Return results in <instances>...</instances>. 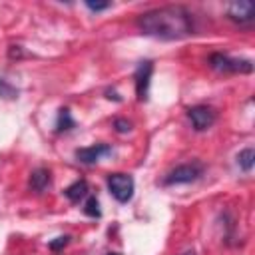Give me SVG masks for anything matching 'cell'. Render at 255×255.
<instances>
[{"label": "cell", "mask_w": 255, "mask_h": 255, "mask_svg": "<svg viewBox=\"0 0 255 255\" xmlns=\"http://www.w3.org/2000/svg\"><path fill=\"white\" fill-rule=\"evenodd\" d=\"M187 118H189L193 129L203 131V129H207V128H211V126L215 124L217 114H215V110L209 108V106H193V108L187 110Z\"/></svg>", "instance_id": "obj_5"}, {"label": "cell", "mask_w": 255, "mask_h": 255, "mask_svg": "<svg viewBox=\"0 0 255 255\" xmlns=\"http://www.w3.org/2000/svg\"><path fill=\"white\" fill-rule=\"evenodd\" d=\"M227 16H229L233 22H239V24L251 22L253 16H255V6H253V2H249V0L233 2V4H229V8H227Z\"/></svg>", "instance_id": "obj_7"}, {"label": "cell", "mask_w": 255, "mask_h": 255, "mask_svg": "<svg viewBox=\"0 0 255 255\" xmlns=\"http://www.w3.org/2000/svg\"><path fill=\"white\" fill-rule=\"evenodd\" d=\"M68 241H70L68 235H64V237H56L54 241H50V249H52V251H58V249H62L64 245H68Z\"/></svg>", "instance_id": "obj_15"}, {"label": "cell", "mask_w": 255, "mask_h": 255, "mask_svg": "<svg viewBox=\"0 0 255 255\" xmlns=\"http://www.w3.org/2000/svg\"><path fill=\"white\" fill-rule=\"evenodd\" d=\"M114 126H116V129H118V131H122V133L131 129V124H129V122H126V120H116V122H114Z\"/></svg>", "instance_id": "obj_17"}, {"label": "cell", "mask_w": 255, "mask_h": 255, "mask_svg": "<svg viewBox=\"0 0 255 255\" xmlns=\"http://www.w3.org/2000/svg\"><path fill=\"white\" fill-rule=\"evenodd\" d=\"M106 153H112V147L108 145V143H94V145H88V147H80V149H76V157H78V161H82V163H96L102 155H106Z\"/></svg>", "instance_id": "obj_8"}, {"label": "cell", "mask_w": 255, "mask_h": 255, "mask_svg": "<svg viewBox=\"0 0 255 255\" xmlns=\"http://www.w3.org/2000/svg\"><path fill=\"white\" fill-rule=\"evenodd\" d=\"M209 66L217 72H225V74H249L253 72V64L251 60H239V58H231L227 54H211L209 56Z\"/></svg>", "instance_id": "obj_2"}, {"label": "cell", "mask_w": 255, "mask_h": 255, "mask_svg": "<svg viewBox=\"0 0 255 255\" xmlns=\"http://www.w3.org/2000/svg\"><path fill=\"white\" fill-rule=\"evenodd\" d=\"M133 177L129 173H110L108 175V189L120 203H128L133 195Z\"/></svg>", "instance_id": "obj_3"}, {"label": "cell", "mask_w": 255, "mask_h": 255, "mask_svg": "<svg viewBox=\"0 0 255 255\" xmlns=\"http://www.w3.org/2000/svg\"><path fill=\"white\" fill-rule=\"evenodd\" d=\"M86 6H88L92 12H100V10L110 8L112 4H110V2H92V0H88V2H86Z\"/></svg>", "instance_id": "obj_16"}, {"label": "cell", "mask_w": 255, "mask_h": 255, "mask_svg": "<svg viewBox=\"0 0 255 255\" xmlns=\"http://www.w3.org/2000/svg\"><path fill=\"white\" fill-rule=\"evenodd\" d=\"M88 191H90L88 181H86V179H78V181H74L72 185H68V187L64 189V195H66L72 203H78L80 199H84V197L88 195Z\"/></svg>", "instance_id": "obj_9"}, {"label": "cell", "mask_w": 255, "mask_h": 255, "mask_svg": "<svg viewBox=\"0 0 255 255\" xmlns=\"http://www.w3.org/2000/svg\"><path fill=\"white\" fill-rule=\"evenodd\" d=\"M201 173H203V167H201L199 163H183V165H177L175 169H171V171L163 177V183H165V185L191 183V181H195Z\"/></svg>", "instance_id": "obj_4"}, {"label": "cell", "mask_w": 255, "mask_h": 255, "mask_svg": "<svg viewBox=\"0 0 255 255\" xmlns=\"http://www.w3.org/2000/svg\"><path fill=\"white\" fill-rule=\"evenodd\" d=\"M74 126H76V122L72 120V116H70V110H68V108H62V110H60V114H58V124H56L58 131H66V129H72Z\"/></svg>", "instance_id": "obj_12"}, {"label": "cell", "mask_w": 255, "mask_h": 255, "mask_svg": "<svg viewBox=\"0 0 255 255\" xmlns=\"http://www.w3.org/2000/svg\"><path fill=\"white\" fill-rule=\"evenodd\" d=\"M0 98H4V100H14V98H18V90H16L12 84H8L6 80H2V78H0Z\"/></svg>", "instance_id": "obj_14"}, {"label": "cell", "mask_w": 255, "mask_h": 255, "mask_svg": "<svg viewBox=\"0 0 255 255\" xmlns=\"http://www.w3.org/2000/svg\"><path fill=\"white\" fill-rule=\"evenodd\" d=\"M151 72H153V64L149 60H143L139 62V66L135 68V94H137V100L139 102H145L147 100V90H149V80H151Z\"/></svg>", "instance_id": "obj_6"}, {"label": "cell", "mask_w": 255, "mask_h": 255, "mask_svg": "<svg viewBox=\"0 0 255 255\" xmlns=\"http://www.w3.org/2000/svg\"><path fill=\"white\" fill-rule=\"evenodd\" d=\"M137 28L159 40H179L193 32L191 14L183 6H159L137 16Z\"/></svg>", "instance_id": "obj_1"}, {"label": "cell", "mask_w": 255, "mask_h": 255, "mask_svg": "<svg viewBox=\"0 0 255 255\" xmlns=\"http://www.w3.org/2000/svg\"><path fill=\"white\" fill-rule=\"evenodd\" d=\"M108 255H120V253H108Z\"/></svg>", "instance_id": "obj_18"}, {"label": "cell", "mask_w": 255, "mask_h": 255, "mask_svg": "<svg viewBox=\"0 0 255 255\" xmlns=\"http://www.w3.org/2000/svg\"><path fill=\"white\" fill-rule=\"evenodd\" d=\"M237 163H239V167H241L243 171H251V167H253V163H255V151H253V147H245L243 151H239Z\"/></svg>", "instance_id": "obj_11"}, {"label": "cell", "mask_w": 255, "mask_h": 255, "mask_svg": "<svg viewBox=\"0 0 255 255\" xmlns=\"http://www.w3.org/2000/svg\"><path fill=\"white\" fill-rule=\"evenodd\" d=\"M84 213H86L88 217H100V215H102V211H100V203H98V199H96L94 195L88 197L86 207H84Z\"/></svg>", "instance_id": "obj_13"}, {"label": "cell", "mask_w": 255, "mask_h": 255, "mask_svg": "<svg viewBox=\"0 0 255 255\" xmlns=\"http://www.w3.org/2000/svg\"><path fill=\"white\" fill-rule=\"evenodd\" d=\"M48 185H50V171L48 169L40 167V169L32 171V175H30V187L34 191H44Z\"/></svg>", "instance_id": "obj_10"}]
</instances>
